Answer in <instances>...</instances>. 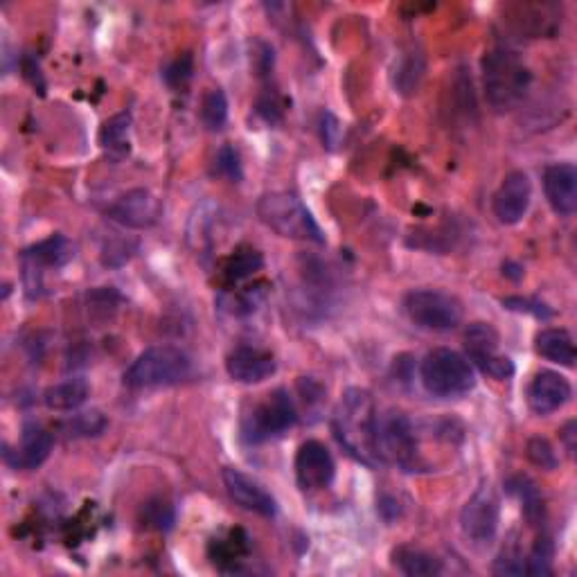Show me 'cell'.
<instances>
[{
	"label": "cell",
	"instance_id": "1",
	"mask_svg": "<svg viewBox=\"0 0 577 577\" xmlns=\"http://www.w3.org/2000/svg\"><path fill=\"white\" fill-rule=\"evenodd\" d=\"M334 436L339 445L352 458L368 467H377L381 460L377 456L375 433H377V408L375 399L363 388H348L341 395L332 417Z\"/></svg>",
	"mask_w": 577,
	"mask_h": 577
},
{
	"label": "cell",
	"instance_id": "2",
	"mask_svg": "<svg viewBox=\"0 0 577 577\" xmlns=\"http://www.w3.org/2000/svg\"><path fill=\"white\" fill-rule=\"evenodd\" d=\"M485 100L494 111L508 113L526 100L532 75L523 59L508 48H494L483 57Z\"/></svg>",
	"mask_w": 577,
	"mask_h": 577
},
{
	"label": "cell",
	"instance_id": "3",
	"mask_svg": "<svg viewBox=\"0 0 577 577\" xmlns=\"http://www.w3.org/2000/svg\"><path fill=\"white\" fill-rule=\"evenodd\" d=\"M257 217L266 228L284 239L325 244V233L312 212L291 192H266L257 199Z\"/></svg>",
	"mask_w": 577,
	"mask_h": 577
},
{
	"label": "cell",
	"instance_id": "4",
	"mask_svg": "<svg viewBox=\"0 0 577 577\" xmlns=\"http://www.w3.org/2000/svg\"><path fill=\"white\" fill-rule=\"evenodd\" d=\"M420 379L426 393L440 399L463 397L476 386L472 363L451 348H436L426 354L420 363Z\"/></svg>",
	"mask_w": 577,
	"mask_h": 577
},
{
	"label": "cell",
	"instance_id": "5",
	"mask_svg": "<svg viewBox=\"0 0 577 577\" xmlns=\"http://www.w3.org/2000/svg\"><path fill=\"white\" fill-rule=\"evenodd\" d=\"M192 372V359L174 345H156L149 348L131 363L124 372V384L129 388H161L174 386L188 379Z\"/></svg>",
	"mask_w": 577,
	"mask_h": 577
},
{
	"label": "cell",
	"instance_id": "6",
	"mask_svg": "<svg viewBox=\"0 0 577 577\" xmlns=\"http://www.w3.org/2000/svg\"><path fill=\"white\" fill-rule=\"evenodd\" d=\"M298 422V406L289 390L278 388L255 402L242 417V440L246 445H264L273 438H280Z\"/></svg>",
	"mask_w": 577,
	"mask_h": 577
},
{
	"label": "cell",
	"instance_id": "7",
	"mask_svg": "<svg viewBox=\"0 0 577 577\" xmlns=\"http://www.w3.org/2000/svg\"><path fill=\"white\" fill-rule=\"evenodd\" d=\"M375 445L381 463L397 465L404 472H420L422 460L417 449V431L406 413L395 408L381 415L377 413Z\"/></svg>",
	"mask_w": 577,
	"mask_h": 577
},
{
	"label": "cell",
	"instance_id": "8",
	"mask_svg": "<svg viewBox=\"0 0 577 577\" xmlns=\"http://www.w3.org/2000/svg\"><path fill=\"white\" fill-rule=\"evenodd\" d=\"M404 312L411 323L429 332H449L463 321V305L442 289H413L404 298Z\"/></svg>",
	"mask_w": 577,
	"mask_h": 577
},
{
	"label": "cell",
	"instance_id": "9",
	"mask_svg": "<svg viewBox=\"0 0 577 577\" xmlns=\"http://www.w3.org/2000/svg\"><path fill=\"white\" fill-rule=\"evenodd\" d=\"M501 503L490 485H481L469 496L463 512H460V530L467 544L474 548H490L499 532Z\"/></svg>",
	"mask_w": 577,
	"mask_h": 577
},
{
	"label": "cell",
	"instance_id": "10",
	"mask_svg": "<svg viewBox=\"0 0 577 577\" xmlns=\"http://www.w3.org/2000/svg\"><path fill=\"white\" fill-rule=\"evenodd\" d=\"M296 481L303 492H318L330 487L336 474L334 458L323 442L307 440L298 447L296 454Z\"/></svg>",
	"mask_w": 577,
	"mask_h": 577
},
{
	"label": "cell",
	"instance_id": "11",
	"mask_svg": "<svg viewBox=\"0 0 577 577\" xmlns=\"http://www.w3.org/2000/svg\"><path fill=\"white\" fill-rule=\"evenodd\" d=\"M163 215V206L152 192L145 188H136L124 192L122 197L115 199L109 206V217L118 221L124 228L145 230L158 224Z\"/></svg>",
	"mask_w": 577,
	"mask_h": 577
},
{
	"label": "cell",
	"instance_id": "12",
	"mask_svg": "<svg viewBox=\"0 0 577 577\" xmlns=\"http://www.w3.org/2000/svg\"><path fill=\"white\" fill-rule=\"evenodd\" d=\"M532 201V183L526 172H510L496 190L492 210L503 226H517L526 217Z\"/></svg>",
	"mask_w": 577,
	"mask_h": 577
},
{
	"label": "cell",
	"instance_id": "13",
	"mask_svg": "<svg viewBox=\"0 0 577 577\" xmlns=\"http://www.w3.org/2000/svg\"><path fill=\"white\" fill-rule=\"evenodd\" d=\"M224 485L230 499H233L239 508L260 514V517H275L278 505H275L273 496L264 490V487L253 481L251 476L239 472L235 467L224 469Z\"/></svg>",
	"mask_w": 577,
	"mask_h": 577
},
{
	"label": "cell",
	"instance_id": "14",
	"mask_svg": "<svg viewBox=\"0 0 577 577\" xmlns=\"http://www.w3.org/2000/svg\"><path fill=\"white\" fill-rule=\"evenodd\" d=\"M573 395L571 381L555 370H541L528 386V406L532 413L550 415L562 408Z\"/></svg>",
	"mask_w": 577,
	"mask_h": 577
},
{
	"label": "cell",
	"instance_id": "15",
	"mask_svg": "<svg viewBox=\"0 0 577 577\" xmlns=\"http://www.w3.org/2000/svg\"><path fill=\"white\" fill-rule=\"evenodd\" d=\"M275 370H278V363H275L273 354L251 348V345H239L226 359L228 377L239 384H262L275 375Z\"/></svg>",
	"mask_w": 577,
	"mask_h": 577
},
{
	"label": "cell",
	"instance_id": "16",
	"mask_svg": "<svg viewBox=\"0 0 577 577\" xmlns=\"http://www.w3.org/2000/svg\"><path fill=\"white\" fill-rule=\"evenodd\" d=\"M544 192L559 217H573L577 210V167L571 163L548 165L544 172Z\"/></svg>",
	"mask_w": 577,
	"mask_h": 577
},
{
	"label": "cell",
	"instance_id": "17",
	"mask_svg": "<svg viewBox=\"0 0 577 577\" xmlns=\"http://www.w3.org/2000/svg\"><path fill=\"white\" fill-rule=\"evenodd\" d=\"M75 257V244L66 235H50L43 242L25 248L21 260L30 271L39 269H61Z\"/></svg>",
	"mask_w": 577,
	"mask_h": 577
},
{
	"label": "cell",
	"instance_id": "18",
	"mask_svg": "<svg viewBox=\"0 0 577 577\" xmlns=\"http://www.w3.org/2000/svg\"><path fill=\"white\" fill-rule=\"evenodd\" d=\"M52 433L43 429L41 424H25L21 433V442L14 454V467L16 469H37L46 463L50 451H52Z\"/></svg>",
	"mask_w": 577,
	"mask_h": 577
},
{
	"label": "cell",
	"instance_id": "19",
	"mask_svg": "<svg viewBox=\"0 0 577 577\" xmlns=\"http://www.w3.org/2000/svg\"><path fill=\"white\" fill-rule=\"evenodd\" d=\"M535 350L539 357H544L546 361L559 363L564 368H573L577 352L573 336L566 330H557V327H548V330H541L535 336Z\"/></svg>",
	"mask_w": 577,
	"mask_h": 577
},
{
	"label": "cell",
	"instance_id": "20",
	"mask_svg": "<svg viewBox=\"0 0 577 577\" xmlns=\"http://www.w3.org/2000/svg\"><path fill=\"white\" fill-rule=\"evenodd\" d=\"M426 61L420 50H408L395 61L393 66V88L395 93L404 97H413L424 82Z\"/></svg>",
	"mask_w": 577,
	"mask_h": 577
},
{
	"label": "cell",
	"instance_id": "21",
	"mask_svg": "<svg viewBox=\"0 0 577 577\" xmlns=\"http://www.w3.org/2000/svg\"><path fill=\"white\" fill-rule=\"evenodd\" d=\"M88 395H91V386H88V381L82 377H75V379H66V381H61V384L50 386L46 393H43V404H46L50 411L68 413L82 406L88 399Z\"/></svg>",
	"mask_w": 577,
	"mask_h": 577
},
{
	"label": "cell",
	"instance_id": "22",
	"mask_svg": "<svg viewBox=\"0 0 577 577\" xmlns=\"http://www.w3.org/2000/svg\"><path fill=\"white\" fill-rule=\"evenodd\" d=\"M393 564L408 577H433L442 573V562L422 548L399 546L393 550Z\"/></svg>",
	"mask_w": 577,
	"mask_h": 577
},
{
	"label": "cell",
	"instance_id": "23",
	"mask_svg": "<svg viewBox=\"0 0 577 577\" xmlns=\"http://www.w3.org/2000/svg\"><path fill=\"white\" fill-rule=\"evenodd\" d=\"M129 129L131 115L124 111L106 120L100 129V145L104 152H109L115 158H124L129 154Z\"/></svg>",
	"mask_w": 577,
	"mask_h": 577
},
{
	"label": "cell",
	"instance_id": "24",
	"mask_svg": "<svg viewBox=\"0 0 577 577\" xmlns=\"http://www.w3.org/2000/svg\"><path fill=\"white\" fill-rule=\"evenodd\" d=\"M508 492L517 496L523 505V517L528 519L530 526H539L544 521V503H541V494L537 485L530 481L528 476H514L508 481Z\"/></svg>",
	"mask_w": 577,
	"mask_h": 577
},
{
	"label": "cell",
	"instance_id": "25",
	"mask_svg": "<svg viewBox=\"0 0 577 577\" xmlns=\"http://www.w3.org/2000/svg\"><path fill=\"white\" fill-rule=\"evenodd\" d=\"M465 348L469 359L499 352V334L490 323H472L465 332Z\"/></svg>",
	"mask_w": 577,
	"mask_h": 577
},
{
	"label": "cell",
	"instance_id": "26",
	"mask_svg": "<svg viewBox=\"0 0 577 577\" xmlns=\"http://www.w3.org/2000/svg\"><path fill=\"white\" fill-rule=\"evenodd\" d=\"M264 266V257L255 251V248H239L235 255L228 257L224 266V275L228 282H242L251 278Z\"/></svg>",
	"mask_w": 577,
	"mask_h": 577
},
{
	"label": "cell",
	"instance_id": "27",
	"mask_svg": "<svg viewBox=\"0 0 577 577\" xmlns=\"http://www.w3.org/2000/svg\"><path fill=\"white\" fill-rule=\"evenodd\" d=\"M226 120H228L226 93L221 91V88H210V91L203 95L201 102V122L206 124L208 131H219L224 129Z\"/></svg>",
	"mask_w": 577,
	"mask_h": 577
},
{
	"label": "cell",
	"instance_id": "28",
	"mask_svg": "<svg viewBox=\"0 0 577 577\" xmlns=\"http://www.w3.org/2000/svg\"><path fill=\"white\" fill-rule=\"evenodd\" d=\"M68 436L73 438H93L100 436L106 429V417L100 411H88L82 415H75L73 420L66 424Z\"/></svg>",
	"mask_w": 577,
	"mask_h": 577
},
{
	"label": "cell",
	"instance_id": "29",
	"mask_svg": "<svg viewBox=\"0 0 577 577\" xmlns=\"http://www.w3.org/2000/svg\"><path fill=\"white\" fill-rule=\"evenodd\" d=\"M550 562H553V544H550L548 537H541L526 559V573L528 575H550L553 573Z\"/></svg>",
	"mask_w": 577,
	"mask_h": 577
},
{
	"label": "cell",
	"instance_id": "30",
	"mask_svg": "<svg viewBox=\"0 0 577 577\" xmlns=\"http://www.w3.org/2000/svg\"><path fill=\"white\" fill-rule=\"evenodd\" d=\"M478 368H481L487 377L492 379H499L505 381L514 375V363L510 357H503L499 352H492V354H483V357H476L472 359Z\"/></svg>",
	"mask_w": 577,
	"mask_h": 577
},
{
	"label": "cell",
	"instance_id": "31",
	"mask_svg": "<svg viewBox=\"0 0 577 577\" xmlns=\"http://www.w3.org/2000/svg\"><path fill=\"white\" fill-rule=\"evenodd\" d=\"M526 456L532 465L546 469V472H553L559 463L553 445L546 438H530L526 445Z\"/></svg>",
	"mask_w": 577,
	"mask_h": 577
},
{
	"label": "cell",
	"instance_id": "32",
	"mask_svg": "<svg viewBox=\"0 0 577 577\" xmlns=\"http://www.w3.org/2000/svg\"><path fill=\"white\" fill-rule=\"evenodd\" d=\"M215 165H217V172L228 179L230 183H239L242 181V161H239V154L233 145H224L217 152L215 158Z\"/></svg>",
	"mask_w": 577,
	"mask_h": 577
},
{
	"label": "cell",
	"instance_id": "33",
	"mask_svg": "<svg viewBox=\"0 0 577 577\" xmlns=\"http://www.w3.org/2000/svg\"><path fill=\"white\" fill-rule=\"evenodd\" d=\"M503 307L510 309V312H519V314H530L535 318H550L553 312H550L548 305L539 303V300H532V298H503Z\"/></svg>",
	"mask_w": 577,
	"mask_h": 577
},
{
	"label": "cell",
	"instance_id": "34",
	"mask_svg": "<svg viewBox=\"0 0 577 577\" xmlns=\"http://www.w3.org/2000/svg\"><path fill=\"white\" fill-rule=\"evenodd\" d=\"M145 521L158 530H167L174 523V512L165 501H152L145 505Z\"/></svg>",
	"mask_w": 577,
	"mask_h": 577
},
{
	"label": "cell",
	"instance_id": "35",
	"mask_svg": "<svg viewBox=\"0 0 577 577\" xmlns=\"http://www.w3.org/2000/svg\"><path fill=\"white\" fill-rule=\"evenodd\" d=\"M192 77V57L183 55L179 59H174L170 66L165 70V82L172 88H181L190 82Z\"/></svg>",
	"mask_w": 577,
	"mask_h": 577
},
{
	"label": "cell",
	"instance_id": "36",
	"mask_svg": "<svg viewBox=\"0 0 577 577\" xmlns=\"http://www.w3.org/2000/svg\"><path fill=\"white\" fill-rule=\"evenodd\" d=\"M494 573L499 575H523L526 573V559L519 555L517 548H505L501 557L496 559Z\"/></svg>",
	"mask_w": 577,
	"mask_h": 577
},
{
	"label": "cell",
	"instance_id": "37",
	"mask_svg": "<svg viewBox=\"0 0 577 577\" xmlns=\"http://www.w3.org/2000/svg\"><path fill=\"white\" fill-rule=\"evenodd\" d=\"M321 133H323V142H325L327 147L334 149L336 145H339V140H341V122L330 111L321 113Z\"/></svg>",
	"mask_w": 577,
	"mask_h": 577
},
{
	"label": "cell",
	"instance_id": "38",
	"mask_svg": "<svg viewBox=\"0 0 577 577\" xmlns=\"http://www.w3.org/2000/svg\"><path fill=\"white\" fill-rule=\"evenodd\" d=\"M575 438H577V426H575V420H571L562 426V431H559V440H562L566 454L571 458L575 456V449H577Z\"/></svg>",
	"mask_w": 577,
	"mask_h": 577
}]
</instances>
